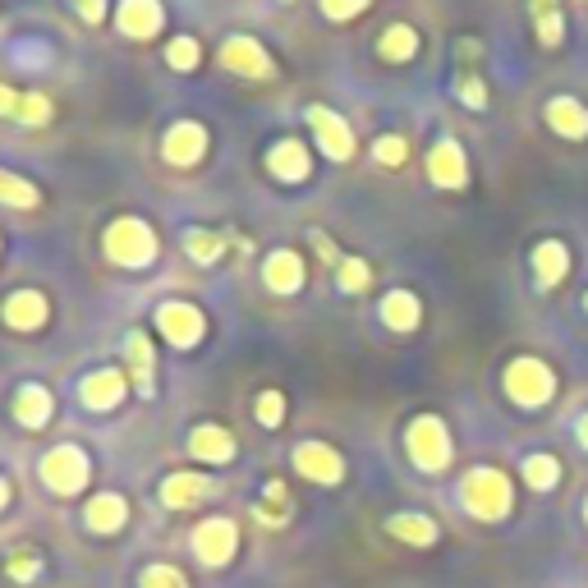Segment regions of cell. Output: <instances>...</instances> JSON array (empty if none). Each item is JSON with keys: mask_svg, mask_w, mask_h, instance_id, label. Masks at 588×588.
I'll return each mask as SVG.
<instances>
[{"mask_svg": "<svg viewBox=\"0 0 588 588\" xmlns=\"http://www.w3.org/2000/svg\"><path fill=\"white\" fill-rule=\"evenodd\" d=\"M459 501H465V510L474 520L482 524H497L510 515V506H515V488H510V478L492 465H478L469 469L465 478H459Z\"/></svg>", "mask_w": 588, "mask_h": 588, "instance_id": "cell-1", "label": "cell"}, {"mask_svg": "<svg viewBox=\"0 0 588 588\" xmlns=\"http://www.w3.org/2000/svg\"><path fill=\"white\" fill-rule=\"evenodd\" d=\"M501 387H506L510 404H520V409H543V404H552V396H556V373L539 359V354H520V359L506 364Z\"/></svg>", "mask_w": 588, "mask_h": 588, "instance_id": "cell-2", "label": "cell"}, {"mask_svg": "<svg viewBox=\"0 0 588 588\" xmlns=\"http://www.w3.org/2000/svg\"><path fill=\"white\" fill-rule=\"evenodd\" d=\"M101 253H107L115 267H147L157 258V235H152L147 221L120 217L107 225V235H101Z\"/></svg>", "mask_w": 588, "mask_h": 588, "instance_id": "cell-3", "label": "cell"}, {"mask_svg": "<svg viewBox=\"0 0 588 588\" xmlns=\"http://www.w3.org/2000/svg\"><path fill=\"white\" fill-rule=\"evenodd\" d=\"M404 451L423 474H442L451 465V432L437 414H419L404 432Z\"/></svg>", "mask_w": 588, "mask_h": 588, "instance_id": "cell-4", "label": "cell"}, {"mask_svg": "<svg viewBox=\"0 0 588 588\" xmlns=\"http://www.w3.org/2000/svg\"><path fill=\"white\" fill-rule=\"evenodd\" d=\"M42 482L51 492H60V497H74V492H84L88 488V455L79 446H56V451H46L42 459Z\"/></svg>", "mask_w": 588, "mask_h": 588, "instance_id": "cell-5", "label": "cell"}, {"mask_svg": "<svg viewBox=\"0 0 588 588\" xmlns=\"http://www.w3.org/2000/svg\"><path fill=\"white\" fill-rule=\"evenodd\" d=\"M428 180L437 189H446V193H459L469 185V157L455 138H437L428 147Z\"/></svg>", "mask_w": 588, "mask_h": 588, "instance_id": "cell-6", "label": "cell"}, {"mask_svg": "<svg viewBox=\"0 0 588 588\" xmlns=\"http://www.w3.org/2000/svg\"><path fill=\"white\" fill-rule=\"evenodd\" d=\"M221 65H225L230 74H240V79H271V74H276L271 56H267V51H263L258 42H253V37H244V33L225 37V46H221Z\"/></svg>", "mask_w": 588, "mask_h": 588, "instance_id": "cell-7", "label": "cell"}, {"mask_svg": "<svg viewBox=\"0 0 588 588\" xmlns=\"http://www.w3.org/2000/svg\"><path fill=\"white\" fill-rule=\"evenodd\" d=\"M157 326H162V336L175 345V350H193L202 341V331H208V322H202V313L193 309V303H162L157 309Z\"/></svg>", "mask_w": 588, "mask_h": 588, "instance_id": "cell-8", "label": "cell"}, {"mask_svg": "<svg viewBox=\"0 0 588 588\" xmlns=\"http://www.w3.org/2000/svg\"><path fill=\"white\" fill-rule=\"evenodd\" d=\"M235 547H240V533H235V524H230V520H202L193 529V552H198L202 566L221 570L225 561L235 556Z\"/></svg>", "mask_w": 588, "mask_h": 588, "instance_id": "cell-9", "label": "cell"}, {"mask_svg": "<svg viewBox=\"0 0 588 588\" xmlns=\"http://www.w3.org/2000/svg\"><path fill=\"white\" fill-rule=\"evenodd\" d=\"M543 120H547V130H552L556 138H566V143H584V138H588V107H584L579 97H570V92L547 97Z\"/></svg>", "mask_w": 588, "mask_h": 588, "instance_id": "cell-10", "label": "cell"}, {"mask_svg": "<svg viewBox=\"0 0 588 588\" xmlns=\"http://www.w3.org/2000/svg\"><path fill=\"white\" fill-rule=\"evenodd\" d=\"M309 124H313V138L318 147L326 152L331 162H350L354 157V130L336 115V111H326V107H309Z\"/></svg>", "mask_w": 588, "mask_h": 588, "instance_id": "cell-11", "label": "cell"}, {"mask_svg": "<svg viewBox=\"0 0 588 588\" xmlns=\"http://www.w3.org/2000/svg\"><path fill=\"white\" fill-rule=\"evenodd\" d=\"M529 267H533V280H539V290H556L561 280L570 276V244L566 240H539L529 253Z\"/></svg>", "mask_w": 588, "mask_h": 588, "instance_id": "cell-12", "label": "cell"}, {"mask_svg": "<svg viewBox=\"0 0 588 588\" xmlns=\"http://www.w3.org/2000/svg\"><path fill=\"white\" fill-rule=\"evenodd\" d=\"M202 152H208V130H202L198 120L170 124L166 138H162V157H166L170 166H198Z\"/></svg>", "mask_w": 588, "mask_h": 588, "instance_id": "cell-13", "label": "cell"}, {"mask_svg": "<svg viewBox=\"0 0 588 588\" xmlns=\"http://www.w3.org/2000/svg\"><path fill=\"white\" fill-rule=\"evenodd\" d=\"M295 469L309 478V482H326V488H331V482L345 478V459L331 451L326 442H303V446L295 451Z\"/></svg>", "mask_w": 588, "mask_h": 588, "instance_id": "cell-14", "label": "cell"}, {"mask_svg": "<svg viewBox=\"0 0 588 588\" xmlns=\"http://www.w3.org/2000/svg\"><path fill=\"white\" fill-rule=\"evenodd\" d=\"M267 170L276 175L280 185H303L309 180V170H313V157H309V147H303L299 138H280L267 152Z\"/></svg>", "mask_w": 588, "mask_h": 588, "instance_id": "cell-15", "label": "cell"}, {"mask_svg": "<svg viewBox=\"0 0 588 588\" xmlns=\"http://www.w3.org/2000/svg\"><path fill=\"white\" fill-rule=\"evenodd\" d=\"M115 23H120V33H124V37H138V42H147V37H157V33H162L166 14H162V5H157V0H120V14H115Z\"/></svg>", "mask_w": 588, "mask_h": 588, "instance_id": "cell-16", "label": "cell"}, {"mask_svg": "<svg viewBox=\"0 0 588 588\" xmlns=\"http://www.w3.org/2000/svg\"><path fill=\"white\" fill-rule=\"evenodd\" d=\"M524 5L533 19V37H539L543 51H556L566 42V10H561V0H524Z\"/></svg>", "mask_w": 588, "mask_h": 588, "instance_id": "cell-17", "label": "cell"}, {"mask_svg": "<svg viewBox=\"0 0 588 588\" xmlns=\"http://www.w3.org/2000/svg\"><path fill=\"white\" fill-rule=\"evenodd\" d=\"M263 280H267V290L271 295H295L303 290V258L295 248H276L267 267H263Z\"/></svg>", "mask_w": 588, "mask_h": 588, "instance_id": "cell-18", "label": "cell"}, {"mask_svg": "<svg viewBox=\"0 0 588 588\" xmlns=\"http://www.w3.org/2000/svg\"><path fill=\"white\" fill-rule=\"evenodd\" d=\"M381 322H387V331H400V336H409V331H419L423 322V303L414 290H391L387 299H381Z\"/></svg>", "mask_w": 588, "mask_h": 588, "instance_id": "cell-19", "label": "cell"}, {"mask_svg": "<svg viewBox=\"0 0 588 588\" xmlns=\"http://www.w3.org/2000/svg\"><path fill=\"white\" fill-rule=\"evenodd\" d=\"M46 318H51L46 295H37V290H14L5 299V322L14 331H37V326H46Z\"/></svg>", "mask_w": 588, "mask_h": 588, "instance_id": "cell-20", "label": "cell"}, {"mask_svg": "<svg viewBox=\"0 0 588 588\" xmlns=\"http://www.w3.org/2000/svg\"><path fill=\"white\" fill-rule=\"evenodd\" d=\"M212 497V478H202V474H170L162 482V501L170 510H189L198 501H208Z\"/></svg>", "mask_w": 588, "mask_h": 588, "instance_id": "cell-21", "label": "cell"}, {"mask_svg": "<svg viewBox=\"0 0 588 588\" xmlns=\"http://www.w3.org/2000/svg\"><path fill=\"white\" fill-rule=\"evenodd\" d=\"M79 396H84L88 409H115V404L124 400V373H120V368H101V373L84 377Z\"/></svg>", "mask_w": 588, "mask_h": 588, "instance_id": "cell-22", "label": "cell"}, {"mask_svg": "<svg viewBox=\"0 0 588 588\" xmlns=\"http://www.w3.org/2000/svg\"><path fill=\"white\" fill-rule=\"evenodd\" d=\"M189 451L198 459H208V465H225V459H235V437H230L225 428H217V423H202V428H193Z\"/></svg>", "mask_w": 588, "mask_h": 588, "instance_id": "cell-23", "label": "cell"}, {"mask_svg": "<svg viewBox=\"0 0 588 588\" xmlns=\"http://www.w3.org/2000/svg\"><path fill=\"white\" fill-rule=\"evenodd\" d=\"M84 520H88V529H92V533H120V529H124V520H130V506H124V497H115V492L92 497Z\"/></svg>", "mask_w": 588, "mask_h": 588, "instance_id": "cell-24", "label": "cell"}, {"mask_svg": "<svg viewBox=\"0 0 588 588\" xmlns=\"http://www.w3.org/2000/svg\"><path fill=\"white\" fill-rule=\"evenodd\" d=\"M377 56L387 60V65H404V60H414V56H419V33L409 29V23H391V29L377 37Z\"/></svg>", "mask_w": 588, "mask_h": 588, "instance_id": "cell-25", "label": "cell"}, {"mask_svg": "<svg viewBox=\"0 0 588 588\" xmlns=\"http://www.w3.org/2000/svg\"><path fill=\"white\" fill-rule=\"evenodd\" d=\"M387 533H396V539L409 543V547H432V543H437V524H432L428 515H414V510H404V515H391V520H387Z\"/></svg>", "mask_w": 588, "mask_h": 588, "instance_id": "cell-26", "label": "cell"}, {"mask_svg": "<svg viewBox=\"0 0 588 588\" xmlns=\"http://www.w3.org/2000/svg\"><path fill=\"white\" fill-rule=\"evenodd\" d=\"M14 419H19L23 428H46V419H51V391H46V387H19V396H14Z\"/></svg>", "mask_w": 588, "mask_h": 588, "instance_id": "cell-27", "label": "cell"}, {"mask_svg": "<svg viewBox=\"0 0 588 588\" xmlns=\"http://www.w3.org/2000/svg\"><path fill=\"white\" fill-rule=\"evenodd\" d=\"M520 474H524V482H529L533 492H552L556 482H561V459L547 455V451H533V455H524Z\"/></svg>", "mask_w": 588, "mask_h": 588, "instance_id": "cell-28", "label": "cell"}, {"mask_svg": "<svg viewBox=\"0 0 588 588\" xmlns=\"http://www.w3.org/2000/svg\"><path fill=\"white\" fill-rule=\"evenodd\" d=\"M124 354H130V373L138 381V391L152 396V345H147L143 331H134V336L124 341Z\"/></svg>", "mask_w": 588, "mask_h": 588, "instance_id": "cell-29", "label": "cell"}, {"mask_svg": "<svg viewBox=\"0 0 588 588\" xmlns=\"http://www.w3.org/2000/svg\"><path fill=\"white\" fill-rule=\"evenodd\" d=\"M185 248H189V258H193V263L208 267V263H217L221 253H225V240L212 235V230H189V235H185Z\"/></svg>", "mask_w": 588, "mask_h": 588, "instance_id": "cell-30", "label": "cell"}, {"mask_svg": "<svg viewBox=\"0 0 588 588\" xmlns=\"http://www.w3.org/2000/svg\"><path fill=\"white\" fill-rule=\"evenodd\" d=\"M336 286H341L345 295H364V290L373 286V267H368L364 258H341V267H336Z\"/></svg>", "mask_w": 588, "mask_h": 588, "instance_id": "cell-31", "label": "cell"}, {"mask_svg": "<svg viewBox=\"0 0 588 588\" xmlns=\"http://www.w3.org/2000/svg\"><path fill=\"white\" fill-rule=\"evenodd\" d=\"M0 202L5 208H37V189L29 180H19V175L0 170Z\"/></svg>", "mask_w": 588, "mask_h": 588, "instance_id": "cell-32", "label": "cell"}, {"mask_svg": "<svg viewBox=\"0 0 588 588\" xmlns=\"http://www.w3.org/2000/svg\"><path fill=\"white\" fill-rule=\"evenodd\" d=\"M198 60H202V51H198L193 37H175V42L166 46V65H170V69L189 74V69H198Z\"/></svg>", "mask_w": 588, "mask_h": 588, "instance_id": "cell-33", "label": "cell"}, {"mask_svg": "<svg viewBox=\"0 0 588 588\" xmlns=\"http://www.w3.org/2000/svg\"><path fill=\"white\" fill-rule=\"evenodd\" d=\"M455 97L465 101L469 111H488V84H482L478 74H459V79H455Z\"/></svg>", "mask_w": 588, "mask_h": 588, "instance_id": "cell-34", "label": "cell"}, {"mask_svg": "<svg viewBox=\"0 0 588 588\" xmlns=\"http://www.w3.org/2000/svg\"><path fill=\"white\" fill-rule=\"evenodd\" d=\"M373 157H377V166H404L409 162V143L400 134H381L373 143Z\"/></svg>", "mask_w": 588, "mask_h": 588, "instance_id": "cell-35", "label": "cell"}, {"mask_svg": "<svg viewBox=\"0 0 588 588\" xmlns=\"http://www.w3.org/2000/svg\"><path fill=\"white\" fill-rule=\"evenodd\" d=\"M318 5H322V14L331 23H345V19H359L373 5V0H318Z\"/></svg>", "mask_w": 588, "mask_h": 588, "instance_id": "cell-36", "label": "cell"}, {"mask_svg": "<svg viewBox=\"0 0 588 588\" xmlns=\"http://www.w3.org/2000/svg\"><path fill=\"white\" fill-rule=\"evenodd\" d=\"M290 515V497H286V482H267V510H263V520L267 524H280Z\"/></svg>", "mask_w": 588, "mask_h": 588, "instance_id": "cell-37", "label": "cell"}, {"mask_svg": "<svg viewBox=\"0 0 588 588\" xmlns=\"http://www.w3.org/2000/svg\"><path fill=\"white\" fill-rule=\"evenodd\" d=\"M280 419H286V396H280V391H263L258 396V423L263 428H276Z\"/></svg>", "mask_w": 588, "mask_h": 588, "instance_id": "cell-38", "label": "cell"}, {"mask_svg": "<svg viewBox=\"0 0 588 588\" xmlns=\"http://www.w3.org/2000/svg\"><path fill=\"white\" fill-rule=\"evenodd\" d=\"M23 124H46L51 120V101L37 97V92H23V111H19Z\"/></svg>", "mask_w": 588, "mask_h": 588, "instance_id": "cell-39", "label": "cell"}, {"mask_svg": "<svg viewBox=\"0 0 588 588\" xmlns=\"http://www.w3.org/2000/svg\"><path fill=\"white\" fill-rule=\"evenodd\" d=\"M143 588H189V584L180 579V570H170V566H152V570L143 575Z\"/></svg>", "mask_w": 588, "mask_h": 588, "instance_id": "cell-40", "label": "cell"}, {"mask_svg": "<svg viewBox=\"0 0 588 588\" xmlns=\"http://www.w3.org/2000/svg\"><path fill=\"white\" fill-rule=\"evenodd\" d=\"M5 570H10V579L29 584V579H37L42 566H37V556H10V566H5Z\"/></svg>", "mask_w": 588, "mask_h": 588, "instance_id": "cell-41", "label": "cell"}, {"mask_svg": "<svg viewBox=\"0 0 588 588\" xmlns=\"http://www.w3.org/2000/svg\"><path fill=\"white\" fill-rule=\"evenodd\" d=\"M19 111H23V92H14V88H5V84H0V115L19 120Z\"/></svg>", "mask_w": 588, "mask_h": 588, "instance_id": "cell-42", "label": "cell"}, {"mask_svg": "<svg viewBox=\"0 0 588 588\" xmlns=\"http://www.w3.org/2000/svg\"><path fill=\"white\" fill-rule=\"evenodd\" d=\"M74 5H79V14H84L88 23H97L101 14H107V5H101V0H74Z\"/></svg>", "mask_w": 588, "mask_h": 588, "instance_id": "cell-43", "label": "cell"}, {"mask_svg": "<svg viewBox=\"0 0 588 588\" xmlns=\"http://www.w3.org/2000/svg\"><path fill=\"white\" fill-rule=\"evenodd\" d=\"M575 442L588 451V414H579V423H575Z\"/></svg>", "mask_w": 588, "mask_h": 588, "instance_id": "cell-44", "label": "cell"}, {"mask_svg": "<svg viewBox=\"0 0 588 588\" xmlns=\"http://www.w3.org/2000/svg\"><path fill=\"white\" fill-rule=\"evenodd\" d=\"M5 501H10V482H5V478H0V506H5Z\"/></svg>", "mask_w": 588, "mask_h": 588, "instance_id": "cell-45", "label": "cell"}, {"mask_svg": "<svg viewBox=\"0 0 588 588\" xmlns=\"http://www.w3.org/2000/svg\"><path fill=\"white\" fill-rule=\"evenodd\" d=\"M584 313H588V290H584Z\"/></svg>", "mask_w": 588, "mask_h": 588, "instance_id": "cell-46", "label": "cell"}, {"mask_svg": "<svg viewBox=\"0 0 588 588\" xmlns=\"http://www.w3.org/2000/svg\"><path fill=\"white\" fill-rule=\"evenodd\" d=\"M584 520H588V501H584Z\"/></svg>", "mask_w": 588, "mask_h": 588, "instance_id": "cell-47", "label": "cell"}]
</instances>
